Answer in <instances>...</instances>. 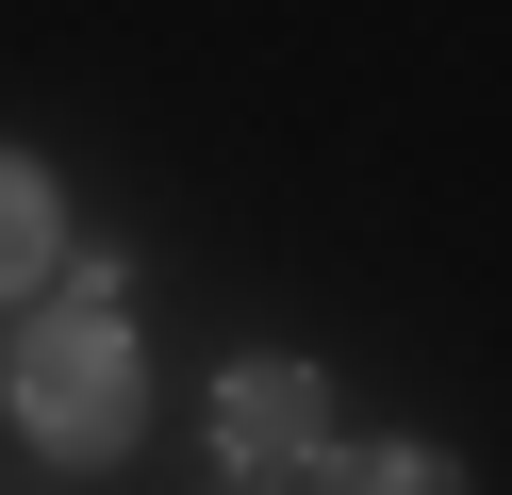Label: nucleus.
Listing matches in <instances>:
<instances>
[{"mask_svg":"<svg viewBox=\"0 0 512 495\" xmlns=\"http://www.w3.org/2000/svg\"><path fill=\"white\" fill-rule=\"evenodd\" d=\"M17 429L50 462H116L133 446V330H116V281H67L34 330H17Z\"/></svg>","mask_w":512,"mask_h":495,"instance_id":"f257e3e1","label":"nucleus"},{"mask_svg":"<svg viewBox=\"0 0 512 495\" xmlns=\"http://www.w3.org/2000/svg\"><path fill=\"white\" fill-rule=\"evenodd\" d=\"M34 264H50V182H34L17 149H0V297L34 281Z\"/></svg>","mask_w":512,"mask_h":495,"instance_id":"7ed1b4c3","label":"nucleus"},{"mask_svg":"<svg viewBox=\"0 0 512 495\" xmlns=\"http://www.w3.org/2000/svg\"><path fill=\"white\" fill-rule=\"evenodd\" d=\"M331 495H463V479H446V462H430V446H380V462H347V479H331Z\"/></svg>","mask_w":512,"mask_h":495,"instance_id":"20e7f679","label":"nucleus"},{"mask_svg":"<svg viewBox=\"0 0 512 495\" xmlns=\"http://www.w3.org/2000/svg\"><path fill=\"white\" fill-rule=\"evenodd\" d=\"M215 446L248 462V495H281L314 462V380L298 363H248V380H215Z\"/></svg>","mask_w":512,"mask_h":495,"instance_id":"f03ea898","label":"nucleus"}]
</instances>
